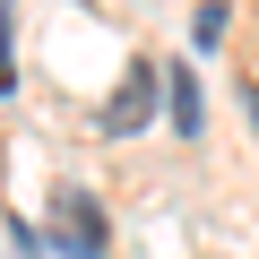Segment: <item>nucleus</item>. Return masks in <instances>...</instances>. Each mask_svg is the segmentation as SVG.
Masks as SVG:
<instances>
[{
  "label": "nucleus",
  "instance_id": "39448f33",
  "mask_svg": "<svg viewBox=\"0 0 259 259\" xmlns=\"http://www.w3.org/2000/svg\"><path fill=\"white\" fill-rule=\"evenodd\" d=\"M0 95H9V0H0Z\"/></svg>",
  "mask_w": 259,
  "mask_h": 259
},
{
  "label": "nucleus",
  "instance_id": "f03ea898",
  "mask_svg": "<svg viewBox=\"0 0 259 259\" xmlns=\"http://www.w3.org/2000/svg\"><path fill=\"white\" fill-rule=\"evenodd\" d=\"M52 233H61V250L95 259V250H104V207H95L87 190H61V207H52Z\"/></svg>",
  "mask_w": 259,
  "mask_h": 259
},
{
  "label": "nucleus",
  "instance_id": "f257e3e1",
  "mask_svg": "<svg viewBox=\"0 0 259 259\" xmlns=\"http://www.w3.org/2000/svg\"><path fill=\"white\" fill-rule=\"evenodd\" d=\"M147 112H156V61H130V69H121V87L104 95L95 130H104V139H130V130H147Z\"/></svg>",
  "mask_w": 259,
  "mask_h": 259
},
{
  "label": "nucleus",
  "instance_id": "7ed1b4c3",
  "mask_svg": "<svg viewBox=\"0 0 259 259\" xmlns=\"http://www.w3.org/2000/svg\"><path fill=\"white\" fill-rule=\"evenodd\" d=\"M164 104H173V130H182V139H199V87H190V78H173V95H164Z\"/></svg>",
  "mask_w": 259,
  "mask_h": 259
},
{
  "label": "nucleus",
  "instance_id": "20e7f679",
  "mask_svg": "<svg viewBox=\"0 0 259 259\" xmlns=\"http://www.w3.org/2000/svg\"><path fill=\"white\" fill-rule=\"evenodd\" d=\"M216 35H225V9H216V0H207V9L190 18V44H216Z\"/></svg>",
  "mask_w": 259,
  "mask_h": 259
},
{
  "label": "nucleus",
  "instance_id": "423d86ee",
  "mask_svg": "<svg viewBox=\"0 0 259 259\" xmlns=\"http://www.w3.org/2000/svg\"><path fill=\"white\" fill-rule=\"evenodd\" d=\"M242 104H250V121H259V87H242Z\"/></svg>",
  "mask_w": 259,
  "mask_h": 259
}]
</instances>
